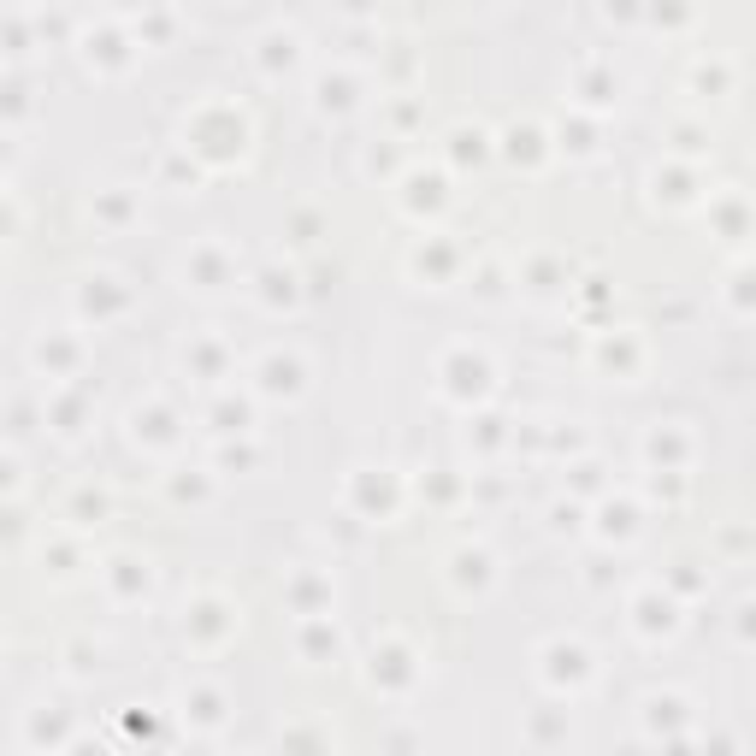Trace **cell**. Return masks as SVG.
Listing matches in <instances>:
<instances>
[{"mask_svg":"<svg viewBox=\"0 0 756 756\" xmlns=\"http://www.w3.org/2000/svg\"><path fill=\"white\" fill-rule=\"evenodd\" d=\"M260 390H266V396H302V361H296V355H278V349H272V355H266V361H260Z\"/></svg>","mask_w":756,"mask_h":756,"instance_id":"1","label":"cell"},{"mask_svg":"<svg viewBox=\"0 0 756 756\" xmlns=\"http://www.w3.org/2000/svg\"><path fill=\"white\" fill-rule=\"evenodd\" d=\"M219 709H225V697L219 692H195V727H219V721H225Z\"/></svg>","mask_w":756,"mask_h":756,"instance_id":"2","label":"cell"}]
</instances>
